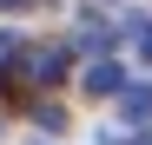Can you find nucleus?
<instances>
[{
  "mask_svg": "<svg viewBox=\"0 0 152 145\" xmlns=\"http://www.w3.org/2000/svg\"><path fill=\"white\" fill-rule=\"evenodd\" d=\"M60 66H66V53H60V46H40V53H27V79L53 86V79H60Z\"/></svg>",
  "mask_w": 152,
  "mask_h": 145,
  "instance_id": "nucleus-1",
  "label": "nucleus"
},
{
  "mask_svg": "<svg viewBox=\"0 0 152 145\" xmlns=\"http://www.w3.org/2000/svg\"><path fill=\"white\" fill-rule=\"evenodd\" d=\"M86 92H93V99H99V92H126V72H119L113 59H93V66H86Z\"/></svg>",
  "mask_w": 152,
  "mask_h": 145,
  "instance_id": "nucleus-2",
  "label": "nucleus"
},
{
  "mask_svg": "<svg viewBox=\"0 0 152 145\" xmlns=\"http://www.w3.org/2000/svg\"><path fill=\"white\" fill-rule=\"evenodd\" d=\"M126 112L145 119V112H152V86H132V92H126Z\"/></svg>",
  "mask_w": 152,
  "mask_h": 145,
  "instance_id": "nucleus-3",
  "label": "nucleus"
},
{
  "mask_svg": "<svg viewBox=\"0 0 152 145\" xmlns=\"http://www.w3.org/2000/svg\"><path fill=\"white\" fill-rule=\"evenodd\" d=\"M132 40H139V53L152 59V20H132Z\"/></svg>",
  "mask_w": 152,
  "mask_h": 145,
  "instance_id": "nucleus-4",
  "label": "nucleus"
}]
</instances>
